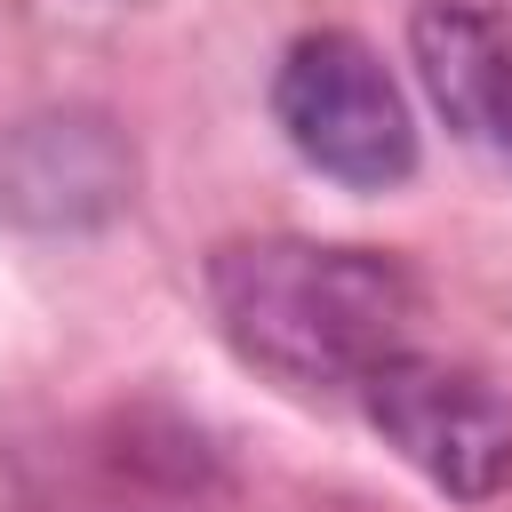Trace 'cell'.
Returning a JSON list of instances; mask_svg holds the SVG:
<instances>
[{
    "mask_svg": "<svg viewBox=\"0 0 512 512\" xmlns=\"http://www.w3.org/2000/svg\"><path fill=\"white\" fill-rule=\"evenodd\" d=\"M408 56L432 112L464 144L512 160V40L496 32V16H480L472 0H424L408 16Z\"/></svg>",
    "mask_w": 512,
    "mask_h": 512,
    "instance_id": "cell-5",
    "label": "cell"
},
{
    "mask_svg": "<svg viewBox=\"0 0 512 512\" xmlns=\"http://www.w3.org/2000/svg\"><path fill=\"white\" fill-rule=\"evenodd\" d=\"M360 416L384 432V448L424 472L440 496L456 504H488L512 488V400L480 376L456 368L440 352H392L360 392Z\"/></svg>",
    "mask_w": 512,
    "mask_h": 512,
    "instance_id": "cell-3",
    "label": "cell"
},
{
    "mask_svg": "<svg viewBox=\"0 0 512 512\" xmlns=\"http://www.w3.org/2000/svg\"><path fill=\"white\" fill-rule=\"evenodd\" d=\"M208 304L224 344L304 400L360 392L416 344V280L336 240H224L208 256Z\"/></svg>",
    "mask_w": 512,
    "mask_h": 512,
    "instance_id": "cell-1",
    "label": "cell"
},
{
    "mask_svg": "<svg viewBox=\"0 0 512 512\" xmlns=\"http://www.w3.org/2000/svg\"><path fill=\"white\" fill-rule=\"evenodd\" d=\"M272 120L304 168L352 192L416 176V112L360 32H304L272 72Z\"/></svg>",
    "mask_w": 512,
    "mask_h": 512,
    "instance_id": "cell-2",
    "label": "cell"
},
{
    "mask_svg": "<svg viewBox=\"0 0 512 512\" xmlns=\"http://www.w3.org/2000/svg\"><path fill=\"white\" fill-rule=\"evenodd\" d=\"M136 200V152L104 112H40L0 144V216L24 232H88Z\"/></svg>",
    "mask_w": 512,
    "mask_h": 512,
    "instance_id": "cell-4",
    "label": "cell"
}]
</instances>
